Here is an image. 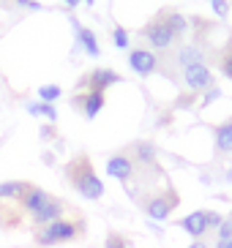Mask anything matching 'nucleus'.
Instances as JSON below:
<instances>
[{
    "label": "nucleus",
    "instance_id": "obj_31",
    "mask_svg": "<svg viewBox=\"0 0 232 248\" xmlns=\"http://www.w3.org/2000/svg\"><path fill=\"white\" fill-rule=\"evenodd\" d=\"M63 3H66V6H68V8H77V6H80V3H82V0H63Z\"/></svg>",
    "mask_w": 232,
    "mask_h": 248
},
{
    "label": "nucleus",
    "instance_id": "obj_23",
    "mask_svg": "<svg viewBox=\"0 0 232 248\" xmlns=\"http://www.w3.org/2000/svg\"><path fill=\"white\" fill-rule=\"evenodd\" d=\"M104 246H107V248H129V240H126L123 234L109 232V234H107V240H104Z\"/></svg>",
    "mask_w": 232,
    "mask_h": 248
},
{
    "label": "nucleus",
    "instance_id": "obj_9",
    "mask_svg": "<svg viewBox=\"0 0 232 248\" xmlns=\"http://www.w3.org/2000/svg\"><path fill=\"white\" fill-rule=\"evenodd\" d=\"M178 226L189 234L191 240H202L205 234H208V218H205V210H194V213H189V216H183V218L178 221Z\"/></svg>",
    "mask_w": 232,
    "mask_h": 248
},
{
    "label": "nucleus",
    "instance_id": "obj_4",
    "mask_svg": "<svg viewBox=\"0 0 232 248\" xmlns=\"http://www.w3.org/2000/svg\"><path fill=\"white\" fill-rule=\"evenodd\" d=\"M142 36H145V41L148 44L153 46V49H169V46L175 44V41H178V38H175V33L172 30H169V25L164 22V16H156V19H150V22L145 25V30H142Z\"/></svg>",
    "mask_w": 232,
    "mask_h": 248
},
{
    "label": "nucleus",
    "instance_id": "obj_28",
    "mask_svg": "<svg viewBox=\"0 0 232 248\" xmlns=\"http://www.w3.org/2000/svg\"><path fill=\"white\" fill-rule=\"evenodd\" d=\"M218 95H221V90H218L216 85H213V88L208 90V95H205V101H202V104H205V107H208V104H211V101H216Z\"/></svg>",
    "mask_w": 232,
    "mask_h": 248
},
{
    "label": "nucleus",
    "instance_id": "obj_14",
    "mask_svg": "<svg viewBox=\"0 0 232 248\" xmlns=\"http://www.w3.org/2000/svg\"><path fill=\"white\" fill-rule=\"evenodd\" d=\"M213 142H216V153L218 155L232 153V117H230V120H224L221 125H216V131H213Z\"/></svg>",
    "mask_w": 232,
    "mask_h": 248
},
{
    "label": "nucleus",
    "instance_id": "obj_6",
    "mask_svg": "<svg viewBox=\"0 0 232 248\" xmlns=\"http://www.w3.org/2000/svg\"><path fill=\"white\" fill-rule=\"evenodd\" d=\"M107 175L115 177V180L120 183H129L134 180V175H137V164H134V158L126 153H115L107 158Z\"/></svg>",
    "mask_w": 232,
    "mask_h": 248
},
{
    "label": "nucleus",
    "instance_id": "obj_20",
    "mask_svg": "<svg viewBox=\"0 0 232 248\" xmlns=\"http://www.w3.org/2000/svg\"><path fill=\"white\" fill-rule=\"evenodd\" d=\"M60 95H63V88H60V85H41V88H38V101L55 104Z\"/></svg>",
    "mask_w": 232,
    "mask_h": 248
},
{
    "label": "nucleus",
    "instance_id": "obj_12",
    "mask_svg": "<svg viewBox=\"0 0 232 248\" xmlns=\"http://www.w3.org/2000/svg\"><path fill=\"white\" fill-rule=\"evenodd\" d=\"M74 104H77V107L82 109V115H85L87 120H93V117L104 109L107 98H104L101 90H87V93H82L80 98H74Z\"/></svg>",
    "mask_w": 232,
    "mask_h": 248
},
{
    "label": "nucleus",
    "instance_id": "obj_16",
    "mask_svg": "<svg viewBox=\"0 0 232 248\" xmlns=\"http://www.w3.org/2000/svg\"><path fill=\"white\" fill-rule=\"evenodd\" d=\"M175 60H178L181 68H186V66H191V63H205V52L197 44H183L181 49H178V55H175Z\"/></svg>",
    "mask_w": 232,
    "mask_h": 248
},
{
    "label": "nucleus",
    "instance_id": "obj_13",
    "mask_svg": "<svg viewBox=\"0 0 232 248\" xmlns=\"http://www.w3.org/2000/svg\"><path fill=\"white\" fill-rule=\"evenodd\" d=\"M63 216H66V204L60 202L58 197H52L50 202L44 204L36 216H30V218H33V224H36V226H47V224H52V221L63 218Z\"/></svg>",
    "mask_w": 232,
    "mask_h": 248
},
{
    "label": "nucleus",
    "instance_id": "obj_22",
    "mask_svg": "<svg viewBox=\"0 0 232 248\" xmlns=\"http://www.w3.org/2000/svg\"><path fill=\"white\" fill-rule=\"evenodd\" d=\"M216 237H218V240H232V213H230V216H224L221 226L216 229Z\"/></svg>",
    "mask_w": 232,
    "mask_h": 248
},
{
    "label": "nucleus",
    "instance_id": "obj_5",
    "mask_svg": "<svg viewBox=\"0 0 232 248\" xmlns=\"http://www.w3.org/2000/svg\"><path fill=\"white\" fill-rule=\"evenodd\" d=\"M183 82H186V88L194 90V93L211 90L213 88V71L208 68V63H191V66L183 68Z\"/></svg>",
    "mask_w": 232,
    "mask_h": 248
},
{
    "label": "nucleus",
    "instance_id": "obj_19",
    "mask_svg": "<svg viewBox=\"0 0 232 248\" xmlns=\"http://www.w3.org/2000/svg\"><path fill=\"white\" fill-rule=\"evenodd\" d=\"M28 115L47 117L50 123H55V120H58V109H55V104H47V101H30L28 104Z\"/></svg>",
    "mask_w": 232,
    "mask_h": 248
},
{
    "label": "nucleus",
    "instance_id": "obj_24",
    "mask_svg": "<svg viewBox=\"0 0 232 248\" xmlns=\"http://www.w3.org/2000/svg\"><path fill=\"white\" fill-rule=\"evenodd\" d=\"M205 218H208V232H216L218 226H221V221H224V216L216 210H205Z\"/></svg>",
    "mask_w": 232,
    "mask_h": 248
},
{
    "label": "nucleus",
    "instance_id": "obj_11",
    "mask_svg": "<svg viewBox=\"0 0 232 248\" xmlns=\"http://www.w3.org/2000/svg\"><path fill=\"white\" fill-rule=\"evenodd\" d=\"M117 82H123L120 79V74L112 71V68H93V71L85 77V85L87 90H109L112 85H117Z\"/></svg>",
    "mask_w": 232,
    "mask_h": 248
},
{
    "label": "nucleus",
    "instance_id": "obj_17",
    "mask_svg": "<svg viewBox=\"0 0 232 248\" xmlns=\"http://www.w3.org/2000/svg\"><path fill=\"white\" fill-rule=\"evenodd\" d=\"M134 164H142V167H156V147L150 142H137L134 145Z\"/></svg>",
    "mask_w": 232,
    "mask_h": 248
},
{
    "label": "nucleus",
    "instance_id": "obj_3",
    "mask_svg": "<svg viewBox=\"0 0 232 248\" xmlns=\"http://www.w3.org/2000/svg\"><path fill=\"white\" fill-rule=\"evenodd\" d=\"M181 204V197L175 194L172 188H167V191H161V194H153V197H148L145 202H142V210H145V216L150 221H167L169 218V213L175 210Z\"/></svg>",
    "mask_w": 232,
    "mask_h": 248
},
{
    "label": "nucleus",
    "instance_id": "obj_26",
    "mask_svg": "<svg viewBox=\"0 0 232 248\" xmlns=\"http://www.w3.org/2000/svg\"><path fill=\"white\" fill-rule=\"evenodd\" d=\"M211 6H213V11H216V16L230 14V3H227V0H211Z\"/></svg>",
    "mask_w": 232,
    "mask_h": 248
},
{
    "label": "nucleus",
    "instance_id": "obj_30",
    "mask_svg": "<svg viewBox=\"0 0 232 248\" xmlns=\"http://www.w3.org/2000/svg\"><path fill=\"white\" fill-rule=\"evenodd\" d=\"M216 248H232V240H216Z\"/></svg>",
    "mask_w": 232,
    "mask_h": 248
},
{
    "label": "nucleus",
    "instance_id": "obj_1",
    "mask_svg": "<svg viewBox=\"0 0 232 248\" xmlns=\"http://www.w3.org/2000/svg\"><path fill=\"white\" fill-rule=\"evenodd\" d=\"M66 177H68V183L74 186V191L80 197L90 199V202H99L104 197V180L96 175L87 155H77L74 161H68L66 164Z\"/></svg>",
    "mask_w": 232,
    "mask_h": 248
},
{
    "label": "nucleus",
    "instance_id": "obj_32",
    "mask_svg": "<svg viewBox=\"0 0 232 248\" xmlns=\"http://www.w3.org/2000/svg\"><path fill=\"white\" fill-rule=\"evenodd\" d=\"M224 177H227V183H232V169H230V172H227Z\"/></svg>",
    "mask_w": 232,
    "mask_h": 248
},
{
    "label": "nucleus",
    "instance_id": "obj_2",
    "mask_svg": "<svg viewBox=\"0 0 232 248\" xmlns=\"http://www.w3.org/2000/svg\"><path fill=\"white\" fill-rule=\"evenodd\" d=\"M85 232V221L82 218H58L47 226H38L36 229V246L38 248H52V246H63V243L77 240L80 234Z\"/></svg>",
    "mask_w": 232,
    "mask_h": 248
},
{
    "label": "nucleus",
    "instance_id": "obj_29",
    "mask_svg": "<svg viewBox=\"0 0 232 248\" xmlns=\"http://www.w3.org/2000/svg\"><path fill=\"white\" fill-rule=\"evenodd\" d=\"M186 248H211L205 240H191V246H186Z\"/></svg>",
    "mask_w": 232,
    "mask_h": 248
},
{
    "label": "nucleus",
    "instance_id": "obj_33",
    "mask_svg": "<svg viewBox=\"0 0 232 248\" xmlns=\"http://www.w3.org/2000/svg\"><path fill=\"white\" fill-rule=\"evenodd\" d=\"M82 3H87V6H93V3H96V0H82Z\"/></svg>",
    "mask_w": 232,
    "mask_h": 248
},
{
    "label": "nucleus",
    "instance_id": "obj_27",
    "mask_svg": "<svg viewBox=\"0 0 232 248\" xmlns=\"http://www.w3.org/2000/svg\"><path fill=\"white\" fill-rule=\"evenodd\" d=\"M19 8H30V11H41V3L38 0H17Z\"/></svg>",
    "mask_w": 232,
    "mask_h": 248
},
{
    "label": "nucleus",
    "instance_id": "obj_8",
    "mask_svg": "<svg viewBox=\"0 0 232 248\" xmlns=\"http://www.w3.org/2000/svg\"><path fill=\"white\" fill-rule=\"evenodd\" d=\"M71 28H74V36H77V46H80L85 55H90V58H99V55H101V46H99V38H96L93 30L85 28L77 16H71Z\"/></svg>",
    "mask_w": 232,
    "mask_h": 248
},
{
    "label": "nucleus",
    "instance_id": "obj_25",
    "mask_svg": "<svg viewBox=\"0 0 232 248\" xmlns=\"http://www.w3.org/2000/svg\"><path fill=\"white\" fill-rule=\"evenodd\" d=\"M218 68H221V74H224L227 79H232V49H227L224 55H221V63H218Z\"/></svg>",
    "mask_w": 232,
    "mask_h": 248
},
{
    "label": "nucleus",
    "instance_id": "obj_15",
    "mask_svg": "<svg viewBox=\"0 0 232 248\" xmlns=\"http://www.w3.org/2000/svg\"><path fill=\"white\" fill-rule=\"evenodd\" d=\"M30 188L28 180H6L0 183V202H19L22 194Z\"/></svg>",
    "mask_w": 232,
    "mask_h": 248
},
{
    "label": "nucleus",
    "instance_id": "obj_18",
    "mask_svg": "<svg viewBox=\"0 0 232 248\" xmlns=\"http://www.w3.org/2000/svg\"><path fill=\"white\" fill-rule=\"evenodd\" d=\"M161 16H164V22L169 25V30L175 33V38L186 36V30H189V19L183 14H178V11H161Z\"/></svg>",
    "mask_w": 232,
    "mask_h": 248
},
{
    "label": "nucleus",
    "instance_id": "obj_10",
    "mask_svg": "<svg viewBox=\"0 0 232 248\" xmlns=\"http://www.w3.org/2000/svg\"><path fill=\"white\" fill-rule=\"evenodd\" d=\"M50 199H52L50 191H44V188H38V186H33V183H30V188L25 191V194H22V199H19V207L28 213V216H36V213L41 210Z\"/></svg>",
    "mask_w": 232,
    "mask_h": 248
},
{
    "label": "nucleus",
    "instance_id": "obj_21",
    "mask_svg": "<svg viewBox=\"0 0 232 248\" xmlns=\"http://www.w3.org/2000/svg\"><path fill=\"white\" fill-rule=\"evenodd\" d=\"M112 44H115L117 49H129V46H131L129 30H126L123 25H115V30H112Z\"/></svg>",
    "mask_w": 232,
    "mask_h": 248
},
{
    "label": "nucleus",
    "instance_id": "obj_7",
    "mask_svg": "<svg viewBox=\"0 0 232 248\" xmlns=\"http://www.w3.org/2000/svg\"><path fill=\"white\" fill-rule=\"evenodd\" d=\"M129 66L134 74L139 77H150L153 71H159V58H156V52L153 49H131L129 52Z\"/></svg>",
    "mask_w": 232,
    "mask_h": 248
}]
</instances>
